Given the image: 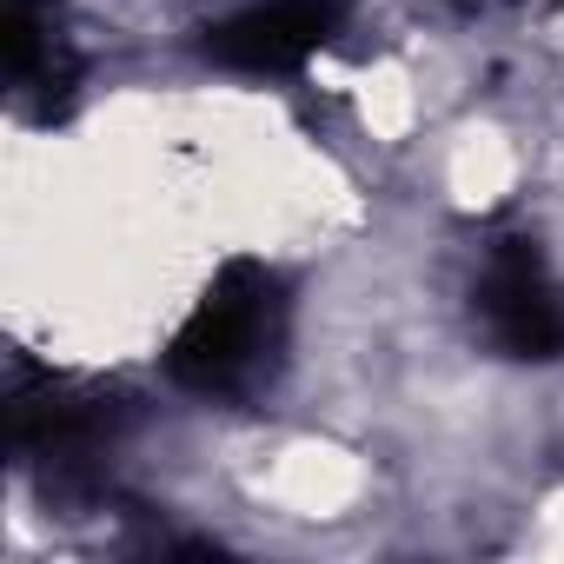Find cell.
I'll use <instances>...</instances> for the list:
<instances>
[{
  "label": "cell",
  "mask_w": 564,
  "mask_h": 564,
  "mask_svg": "<svg viewBox=\"0 0 564 564\" xmlns=\"http://www.w3.org/2000/svg\"><path fill=\"white\" fill-rule=\"evenodd\" d=\"M279 333H286L279 279L259 259H232L193 300V313L180 319V333L166 346V366L193 392H246L272 366Z\"/></svg>",
  "instance_id": "obj_1"
},
{
  "label": "cell",
  "mask_w": 564,
  "mask_h": 564,
  "mask_svg": "<svg viewBox=\"0 0 564 564\" xmlns=\"http://www.w3.org/2000/svg\"><path fill=\"white\" fill-rule=\"evenodd\" d=\"M339 28V0H265V8L232 14L226 28H213V61L246 67V74H293L306 67Z\"/></svg>",
  "instance_id": "obj_3"
},
{
  "label": "cell",
  "mask_w": 564,
  "mask_h": 564,
  "mask_svg": "<svg viewBox=\"0 0 564 564\" xmlns=\"http://www.w3.org/2000/svg\"><path fill=\"white\" fill-rule=\"evenodd\" d=\"M485 326L498 333L505 352L551 359L564 352V293L551 286V272L531 239H498L485 265Z\"/></svg>",
  "instance_id": "obj_2"
}]
</instances>
